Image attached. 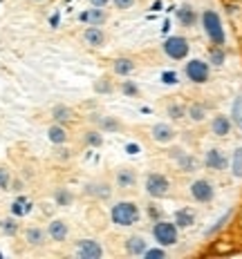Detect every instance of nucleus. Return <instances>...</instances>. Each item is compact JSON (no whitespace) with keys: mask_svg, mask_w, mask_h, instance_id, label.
I'll return each instance as SVG.
<instances>
[{"mask_svg":"<svg viewBox=\"0 0 242 259\" xmlns=\"http://www.w3.org/2000/svg\"><path fill=\"white\" fill-rule=\"evenodd\" d=\"M110 219L115 226H121V228H130V226L139 224L142 219V210L134 201H117L115 206L110 208Z\"/></svg>","mask_w":242,"mask_h":259,"instance_id":"1","label":"nucleus"},{"mask_svg":"<svg viewBox=\"0 0 242 259\" xmlns=\"http://www.w3.org/2000/svg\"><path fill=\"white\" fill-rule=\"evenodd\" d=\"M200 23H202V29H204V34H206V38L211 40L215 47H222L224 40H227V34H224L222 18L218 16V12L204 9L202 16H200Z\"/></svg>","mask_w":242,"mask_h":259,"instance_id":"2","label":"nucleus"},{"mask_svg":"<svg viewBox=\"0 0 242 259\" xmlns=\"http://www.w3.org/2000/svg\"><path fill=\"white\" fill-rule=\"evenodd\" d=\"M153 237L159 246H175L180 241V228L175 226V221H166V219H159L155 221L153 226Z\"/></svg>","mask_w":242,"mask_h":259,"instance_id":"3","label":"nucleus"},{"mask_svg":"<svg viewBox=\"0 0 242 259\" xmlns=\"http://www.w3.org/2000/svg\"><path fill=\"white\" fill-rule=\"evenodd\" d=\"M144 188H146L148 197L153 199H164L170 194V181L164 175H159V172H150L146 181H144Z\"/></svg>","mask_w":242,"mask_h":259,"instance_id":"4","label":"nucleus"},{"mask_svg":"<svg viewBox=\"0 0 242 259\" xmlns=\"http://www.w3.org/2000/svg\"><path fill=\"white\" fill-rule=\"evenodd\" d=\"M184 74L186 78L191 80V83H209V76H211V67H209V63L200 61V58H191L186 65H184Z\"/></svg>","mask_w":242,"mask_h":259,"instance_id":"5","label":"nucleus"},{"mask_svg":"<svg viewBox=\"0 0 242 259\" xmlns=\"http://www.w3.org/2000/svg\"><path fill=\"white\" fill-rule=\"evenodd\" d=\"M164 54L173 61H184L188 56V40L184 36H170L164 42Z\"/></svg>","mask_w":242,"mask_h":259,"instance_id":"6","label":"nucleus"},{"mask_svg":"<svg viewBox=\"0 0 242 259\" xmlns=\"http://www.w3.org/2000/svg\"><path fill=\"white\" fill-rule=\"evenodd\" d=\"M191 197L197 203H211L215 199V188L209 179H195L191 183Z\"/></svg>","mask_w":242,"mask_h":259,"instance_id":"7","label":"nucleus"},{"mask_svg":"<svg viewBox=\"0 0 242 259\" xmlns=\"http://www.w3.org/2000/svg\"><path fill=\"white\" fill-rule=\"evenodd\" d=\"M74 252L81 259H101L103 257V248L96 239H79L74 246Z\"/></svg>","mask_w":242,"mask_h":259,"instance_id":"8","label":"nucleus"},{"mask_svg":"<svg viewBox=\"0 0 242 259\" xmlns=\"http://www.w3.org/2000/svg\"><path fill=\"white\" fill-rule=\"evenodd\" d=\"M204 165H206L209 170H215V172L227 170V165H229L227 154H224L220 148H211V150H206V154H204Z\"/></svg>","mask_w":242,"mask_h":259,"instance_id":"9","label":"nucleus"},{"mask_svg":"<svg viewBox=\"0 0 242 259\" xmlns=\"http://www.w3.org/2000/svg\"><path fill=\"white\" fill-rule=\"evenodd\" d=\"M47 237H50L52 241H56V244H63V241H67L70 237V226L65 219H52L50 226H47Z\"/></svg>","mask_w":242,"mask_h":259,"instance_id":"10","label":"nucleus"},{"mask_svg":"<svg viewBox=\"0 0 242 259\" xmlns=\"http://www.w3.org/2000/svg\"><path fill=\"white\" fill-rule=\"evenodd\" d=\"M150 134H153V141H157L161 145H168L175 141L177 132L173 125H168V123H155L153 130H150Z\"/></svg>","mask_w":242,"mask_h":259,"instance_id":"11","label":"nucleus"},{"mask_svg":"<svg viewBox=\"0 0 242 259\" xmlns=\"http://www.w3.org/2000/svg\"><path fill=\"white\" fill-rule=\"evenodd\" d=\"M83 192L88 194V197H94V199H110V194H112V186L108 181H88L83 186Z\"/></svg>","mask_w":242,"mask_h":259,"instance_id":"12","label":"nucleus"},{"mask_svg":"<svg viewBox=\"0 0 242 259\" xmlns=\"http://www.w3.org/2000/svg\"><path fill=\"white\" fill-rule=\"evenodd\" d=\"M79 20L81 23L92 25V27H103L106 20H108V14H106L103 7H92V9H88V12L79 14Z\"/></svg>","mask_w":242,"mask_h":259,"instance_id":"13","label":"nucleus"},{"mask_svg":"<svg viewBox=\"0 0 242 259\" xmlns=\"http://www.w3.org/2000/svg\"><path fill=\"white\" fill-rule=\"evenodd\" d=\"M231 127H233V121H231V116L227 114H215L213 121H211V132L215 134V137L224 139L231 134Z\"/></svg>","mask_w":242,"mask_h":259,"instance_id":"14","label":"nucleus"},{"mask_svg":"<svg viewBox=\"0 0 242 259\" xmlns=\"http://www.w3.org/2000/svg\"><path fill=\"white\" fill-rule=\"evenodd\" d=\"M25 241L29 244L31 248H41L47 244V230L41 228V226H29L25 230Z\"/></svg>","mask_w":242,"mask_h":259,"instance_id":"15","label":"nucleus"},{"mask_svg":"<svg viewBox=\"0 0 242 259\" xmlns=\"http://www.w3.org/2000/svg\"><path fill=\"white\" fill-rule=\"evenodd\" d=\"M175 16H177V20H180V25H184V27H195L197 20H200L195 7H191V5H180Z\"/></svg>","mask_w":242,"mask_h":259,"instance_id":"16","label":"nucleus"},{"mask_svg":"<svg viewBox=\"0 0 242 259\" xmlns=\"http://www.w3.org/2000/svg\"><path fill=\"white\" fill-rule=\"evenodd\" d=\"M83 40H85V45H90V47H103L106 45V31L101 29V27L88 25V29L83 31Z\"/></svg>","mask_w":242,"mask_h":259,"instance_id":"17","label":"nucleus"},{"mask_svg":"<svg viewBox=\"0 0 242 259\" xmlns=\"http://www.w3.org/2000/svg\"><path fill=\"white\" fill-rule=\"evenodd\" d=\"M148 248V241L144 239L142 235H132L126 239V252L132 257H144V252H146Z\"/></svg>","mask_w":242,"mask_h":259,"instance_id":"18","label":"nucleus"},{"mask_svg":"<svg viewBox=\"0 0 242 259\" xmlns=\"http://www.w3.org/2000/svg\"><path fill=\"white\" fill-rule=\"evenodd\" d=\"M134 69H137V63L128 56H119V58H115V63H112V72H115L117 76H130Z\"/></svg>","mask_w":242,"mask_h":259,"instance_id":"19","label":"nucleus"},{"mask_svg":"<svg viewBox=\"0 0 242 259\" xmlns=\"http://www.w3.org/2000/svg\"><path fill=\"white\" fill-rule=\"evenodd\" d=\"M173 221H175V226L177 228H191L193 224H195V210L193 208H180L175 212V217H173Z\"/></svg>","mask_w":242,"mask_h":259,"instance_id":"20","label":"nucleus"},{"mask_svg":"<svg viewBox=\"0 0 242 259\" xmlns=\"http://www.w3.org/2000/svg\"><path fill=\"white\" fill-rule=\"evenodd\" d=\"M47 139H50L54 145H63V143H67L70 134H67V130L63 127L61 123H54V125L47 127Z\"/></svg>","mask_w":242,"mask_h":259,"instance_id":"21","label":"nucleus"},{"mask_svg":"<svg viewBox=\"0 0 242 259\" xmlns=\"http://www.w3.org/2000/svg\"><path fill=\"white\" fill-rule=\"evenodd\" d=\"M92 121H96V125H99L101 132H119L121 130V123L117 121L115 116H92Z\"/></svg>","mask_w":242,"mask_h":259,"instance_id":"22","label":"nucleus"},{"mask_svg":"<svg viewBox=\"0 0 242 259\" xmlns=\"http://www.w3.org/2000/svg\"><path fill=\"white\" fill-rule=\"evenodd\" d=\"M115 179H117V186L119 188H132L134 186V181H137V175L130 170V168H119L117 170V175H115Z\"/></svg>","mask_w":242,"mask_h":259,"instance_id":"23","label":"nucleus"},{"mask_svg":"<svg viewBox=\"0 0 242 259\" xmlns=\"http://www.w3.org/2000/svg\"><path fill=\"white\" fill-rule=\"evenodd\" d=\"M54 201L58 208H70L74 203V192L70 188H56L54 190Z\"/></svg>","mask_w":242,"mask_h":259,"instance_id":"24","label":"nucleus"},{"mask_svg":"<svg viewBox=\"0 0 242 259\" xmlns=\"http://www.w3.org/2000/svg\"><path fill=\"white\" fill-rule=\"evenodd\" d=\"M175 161H177V165H180L182 172H195L197 168H200V161H197L193 154H188V152H182Z\"/></svg>","mask_w":242,"mask_h":259,"instance_id":"25","label":"nucleus"},{"mask_svg":"<svg viewBox=\"0 0 242 259\" xmlns=\"http://www.w3.org/2000/svg\"><path fill=\"white\" fill-rule=\"evenodd\" d=\"M52 118L63 125V123H67V121H72L74 118V110L72 107H67V105H54L52 107Z\"/></svg>","mask_w":242,"mask_h":259,"instance_id":"26","label":"nucleus"},{"mask_svg":"<svg viewBox=\"0 0 242 259\" xmlns=\"http://www.w3.org/2000/svg\"><path fill=\"white\" fill-rule=\"evenodd\" d=\"M209 114V110H206V105L204 103H191L186 107V116L191 118V121H195V123H202L204 118H206Z\"/></svg>","mask_w":242,"mask_h":259,"instance_id":"27","label":"nucleus"},{"mask_svg":"<svg viewBox=\"0 0 242 259\" xmlns=\"http://www.w3.org/2000/svg\"><path fill=\"white\" fill-rule=\"evenodd\" d=\"M83 143L88 145V148H101V145H103V132H101L99 127L88 130V132H83Z\"/></svg>","mask_w":242,"mask_h":259,"instance_id":"28","label":"nucleus"},{"mask_svg":"<svg viewBox=\"0 0 242 259\" xmlns=\"http://www.w3.org/2000/svg\"><path fill=\"white\" fill-rule=\"evenodd\" d=\"M231 121H233V125L242 130V94L235 96L233 101V107H231Z\"/></svg>","mask_w":242,"mask_h":259,"instance_id":"29","label":"nucleus"},{"mask_svg":"<svg viewBox=\"0 0 242 259\" xmlns=\"http://www.w3.org/2000/svg\"><path fill=\"white\" fill-rule=\"evenodd\" d=\"M29 210H31V201H27L25 197H18L12 203V212L16 214V217H23V214H27Z\"/></svg>","mask_w":242,"mask_h":259,"instance_id":"30","label":"nucleus"},{"mask_svg":"<svg viewBox=\"0 0 242 259\" xmlns=\"http://www.w3.org/2000/svg\"><path fill=\"white\" fill-rule=\"evenodd\" d=\"M231 172L235 179H242V148H235L233 159H231Z\"/></svg>","mask_w":242,"mask_h":259,"instance_id":"31","label":"nucleus"},{"mask_svg":"<svg viewBox=\"0 0 242 259\" xmlns=\"http://www.w3.org/2000/svg\"><path fill=\"white\" fill-rule=\"evenodd\" d=\"M0 228H3V233L7 237H16L18 235V230H20V226H18V221H16L14 217H9V219H5L3 224H0Z\"/></svg>","mask_w":242,"mask_h":259,"instance_id":"32","label":"nucleus"},{"mask_svg":"<svg viewBox=\"0 0 242 259\" xmlns=\"http://www.w3.org/2000/svg\"><path fill=\"white\" fill-rule=\"evenodd\" d=\"M0 190H12V170L0 165Z\"/></svg>","mask_w":242,"mask_h":259,"instance_id":"33","label":"nucleus"},{"mask_svg":"<svg viewBox=\"0 0 242 259\" xmlns=\"http://www.w3.org/2000/svg\"><path fill=\"white\" fill-rule=\"evenodd\" d=\"M94 92H96V94H110V92H112L110 78H108V76H101V78L94 83Z\"/></svg>","mask_w":242,"mask_h":259,"instance_id":"34","label":"nucleus"},{"mask_svg":"<svg viewBox=\"0 0 242 259\" xmlns=\"http://www.w3.org/2000/svg\"><path fill=\"white\" fill-rule=\"evenodd\" d=\"M166 114H168L170 118H175V121H180V118H184V116H186V107H184V105H180V103L168 105V110H166Z\"/></svg>","mask_w":242,"mask_h":259,"instance_id":"35","label":"nucleus"},{"mask_svg":"<svg viewBox=\"0 0 242 259\" xmlns=\"http://www.w3.org/2000/svg\"><path fill=\"white\" fill-rule=\"evenodd\" d=\"M121 92L126 96H139V88L132 83V80H123V83H121Z\"/></svg>","mask_w":242,"mask_h":259,"instance_id":"36","label":"nucleus"},{"mask_svg":"<svg viewBox=\"0 0 242 259\" xmlns=\"http://www.w3.org/2000/svg\"><path fill=\"white\" fill-rule=\"evenodd\" d=\"M144 257H146V259H164L166 257V250H164V246H161V248H153V250H148V248H146Z\"/></svg>","mask_w":242,"mask_h":259,"instance_id":"37","label":"nucleus"},{"mask_svg":"<svg viewBox=\"0 0 242 259\" xmlns=\"http://www.w3.org/2000/svg\"><path fill=\"white\" fill-rule=\"evenodd\" d=\"M112 5H115L117 9H121V12H126V9H132L134 7V3H137V0H110Z\"/></svg>","mask_w":242,"mask_h":259,"instance_id":"38","label":"nucleus"},{"mask_svg":"<svg viewBox=\"0 0 242 259\" xmlns=\"http://www.w3.org/2000/svg\"><path fill=\"white\" fill-rule=\"evenodd\" d=\"M229 217H231V210H229V212H227V214H224V217H222V219H220V221H218V224H215V226H213V228H209V230H206V237H209V235H215V233H218V230H220V228H222V226H224V224H227V221H229Z\"/></svg>","mask_w":242,"mask_h":259,"instance_id":"39","label":"nucleus"},{"mask_svg":"<svg viewBox=\"0 0 242 259\" xmlns=\"http://www.w3.org/2000/svg\"><path fill=\"white\" fill-rule=\"evenodd\" d=\"M211 61H213V65H222V63H224V54H222V50H220V47L211 50Z\"/></svg>","mask_w":242,"mask_h":259,"instance_id":"40","label":"nucleus"},{"mask_svg":"<svg viewBox=\"0 0 242 259\" xmlns=\"http://www.w3.org/2000/svg\"><path fill=\"white\" fill-rule=\"evenodd\" d=\"M161 80H164L166 85H175L177 83V74L175 72H164L161 74Z\"/></svg>","mask_w":242,"mask_h":259,"instance_id":"41","label":"nucleus"},{"mask_svg":"<svg viewBox=\"0 0 242 259\" xmlns=\"http://www.w3.org/2000/svg\"><path fill=\"white\" fill-rule=\"evenodd\" d=\"M90 5H92V7H108V5H110V0H90Z\"/></svg>","mask_w":242,"mask_h":259,"instance_id":"42","label":"nucleus"},{"mask_svg":"<svg viewBox=\"0 0 242 259\" xmlns=\"http://www.w3.org/2000/svg\"><path fill=\"white\" fill-rule=\"evenodd\" d=\"M159 214H161V212H159L157 208H150V217H153V219H155V217H159Z\"/></svg>","mask_w":242,"mask_h":259,"instance_id":"43","label":"nucleus"},{"mask_svg":"<svg viewBox=\"0 0 242 259\" xmlns=\"http://www.w3.org/2000/svg\"><path fill=\"white\" fill-rule=\"evenodd\" d=\"M128 152H139V145H128Z\"/></svg>","mask_w":242,"mask_h":259,"instance_id":"44","label":"nucleus"},{"mask_svg":"<svg viewBox=\"0 0 242 259\" xmlns=\"http://www.w3.org/2000/svg\"><path fill=\"white\" fill-rule=\"evenodd\" d=\"M31 3H45V0H31Z\"/></svg>","mask_w":242,"mask_h":259,"instance_id":"45","label":"nucleus"},{"mask_svg":"<svg viewBox=\"0 0 242 259\" xmlns=\"http://www.w3.org/2000/svg\"><path fill=\"white\" fill-rule=\"evenodd\" d=\"M0 3H5V0H0Z\"/></svg>","mask_w":242,"mask_h":259,"instance_id":"46","label":"nucleus"}]
</instances>
